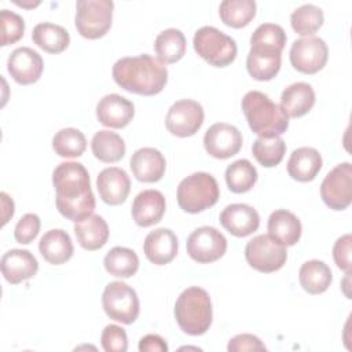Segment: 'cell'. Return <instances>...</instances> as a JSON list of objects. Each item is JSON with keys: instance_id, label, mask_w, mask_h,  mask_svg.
Returning a JSON list of instances; mask_svg holds the SVG:
<instances>
[{"instance_id": "22", "label": "cell", "mask_w": 352, "mask_h": 352, "mask_svg": "<svg viewBox=\"0 0 352 352\" xmlns=\"http://www.w3.org/2000/svg\"><path fill=\"white\" fill-rule=\"evenodd\" d=\"M143 250L148 261L155 265H165L177 254V238L169 228H157L144 238Z\"/></svg>"}, {"instance_id": "45", "label": "cell", "mask_w": 352, "mask_h": 352, "mask_svg": "<svg viewBox=\"0 0 352 352\" xmlns=\"http://www.w3.org/2000/svg\"><path fill=\"white\" fill-rule=\"evenodd\" d=\"M139 351L140 352H166L168 344L158 334H147L140 338Z\"/></svg>"}, {"instance_id": "21", "label": "cell", "mask_w": 352, "mask_h": 352, "mask_svg": "<svg viewBox=\"0 0 352 352\" xmlns=\"http://www.w3.org/2000/svg\"><path fill=\"white\" fill-rule=\"evenodd\" d=\"M1 274L11 285H18L37 274L38 263L36 257L23 249H11L1 257Z\"/></svg>"}, {"instance_id": "3", "label": "cell", "mask_w": 352, "mask_h": 352, "mask_svg": "<svg viewBox=\"0 0 352 352\" xmlns=\"http://www.w3.org/2000/svg\"><path fill=\"white\" fill-rule=\"evenodd\" d=\"M241 106L250 129L258 138L280 136L289 128V117L280 106L260 91H249Z\"/></svg>"}, {"instance_id": "14", "label": "cell", "mask_w": 352, "mask_h": 352, "mask_svg": "<svg viewBox=\"0 0 352 352\" xmlns=\"http://www.w3.org/2000/svg\"><path fill=\"white\" fill-rule=\"evenodd\" d=\"M206 153L217 160H227L239 153L242 135L236 126L227 122H216L208 128L204 136Z\"/></svg>"}, {"instance_id": "42", "label": "cell", "mask_w": 352, "mask_h": 352, "mask_svg": "<svg viewBox=\"0 0 352 352\" xmlns=\"http://www.w3.org/2000/svg\"><path fill=\"white\" fill-rule=\"evenodd\" d=\"M40 226H41V221L37 214H34V213L23 214L18 220L15 230H14L15 241L22 245L30 243L38 235Z\"/></svg>"}, {"instance_id": "26", "label": "cell", "mask_w": 352, "mask_h": 352, "mask_svg": "<svg viewBox=\"0 0 352 352\" xmlns=\"http://www.w3.org/2000/svg\"><path fill=\"white\" fill-rule=\"evenodd\" d=\"M322 169V155L316 148L298 147L287 161V173L297 182H311Z\"/></svg>"}, {"instance_id": "37", "label": "cell", "mask_w": 352, "mask_h": 352, "mask_svg": "<svg viewBox=\"0 0 352 352\" xmlns=\"http://www.w3.org/2000/svg\"><path fill=\"white\" fill-rule=\"evenodd\" d=\"M52 148L59 157L76 158L87 148V139L80 129L63 128L52 138Z\"/></svg>"}, {"instance_id": "2", "label": "cell", "mask_w": 352, "mask_h": 352, "mask_svg": "<svg viewBox=\"0 0 352 352\" xmlns=\"http://www.w3.org/2000/svg\"><path fill=\"white\" fill-rule=\"evenodd\" d=\"M113 78L122 89L151 96L160 94L168 81V69L158 59L148 54L125 56L113 66Z\"/></svg>"}, {"instance_id": "28", "label": "cell", "mask_w": 352, "mask_h": 352, "mask_svg": "<svg viewBox=\"0 0 352 352\" xmlns=\"http://www.w3.org/2000/svg\"><path fill=\"white\" fill-rule=\"evenodd\" d=\"M74 234L81 248L94 252L106 245L109 239V226L102 216L91 214L74 224Z\"/></svg>"}, {"instance_id": "32", "label": "cell", "mask_w": 352, "mask_h": 352, "mask_svg": "<svg viewBox=\"0 0 352 352\" xmlns=\"http://www.w3.org/2000/svg\"><path fill=\"white\" fill-rule=\"evenodd\" d=\"M154 50L164 65L175 63L186 54V37L180 29H165L155 37Z\"/></svg>"}, {"instance_id": "12", "label": "cell", "mask_w": 352, "mask_h": 352, "mask_svg": "<svg viewBox=\"0 0 352 352\" xmlns=\"http://www.w3.org/2000/svg\"><path fill=\"white\" fill-rule=\"evenodd\" d=\"M186 248L188 256L194 261L208 264L224 256L227 250V239L214 227L204 226L190 234Z\"/></svg>"}, {"instance_id": "46", "label": "cell", "mask_w": 352, "mask_h": 352, "mask_svg": "<svg viewBox=\"0 0 352 352\" xmlns=\"http://www.w3.org/2000/svg\"><path fill=\"white\" fill-rule=\"evenodd\" d=\"M0 197H1V205H3V226H4L14 214V201L6 192H1Z\"/></svg>"}, {"instance_id": "6", "label": "cell", "mask_w": 352, "mask_h": 352, "mask_svg": "<svg viewBox=\"0 0 352 352\" xmlns=\"http://www.w3.org/2000/svg\"><path fill=\"white\" fill-rule=\"evenodd\" d=\"M194 50L214 67H226L236 58V43L214 26H202L194 34Z\"/></svg>"}, {"instance_id": "4", "label": "cell", "mask_w": 352, "mask_h": 352, "mask_svg": "<svg viewBox=\"0 0 352 352\" xmlns=\"http://www.w3.org/2000/svg\"><path fill=\"white\" fill-rule=\"evenodd\" d=\"M175 319L186 334H205L213 319L209 293L198 286L183 290L175 302Z\"/></svg>"}, {"instance_id": "15", "label": "cell", "mask_w": 352, "mask_h": 352, "mask_svg": "<svg viewBox=\"0 0 352 352\" xmlns=\"http://www.w3.org/2000/svg\"><path fill=\"white\" fill-rule=\"evenodd\" d=\"M44 62L41 55L30 47L14 50L7 60V70L14 81L21 85L36 82L43 73Z\"/></svg>"}, {"instance_id": "20", "label": "cell", "mask_w": 352, "mask_h": 352, "mask_svg": "<svg viewBox=\"0 0 352 352\" xmlns=\"http://www.w3.org/2000/svg\"><path fill=\"white\" fill-rule=\"evenodd\" d=\"M166 209L165 197L158 190H143L132 202V219L139 227H150L161 221Z\"/></svg>"}, {"instance_id": "5", "label": "cell", "mask_w": 352, "mask_h": 352, "mask_svg": "<svg viewBox=\"0 0 352 352\" xmlns=\"http://www.w3.org/2000/svg\"><path fill=\"white\" fill-rule=\"evenodd\" d=\"M219 197V184L208 172H195L177 186V204L187 213L194 214L212 208Z\"/></svg>"}, {"instance_id": "10", "label": "cell", "mask_w": 352, "mask_h": 352, "mask_svg": "<svg viewBox=\"0 0 352 352\" xmlns=\"http://www.w3.org/2000/svg\"><path fill=\"white\" fill-rule=\"evenodd\" d=\"M320 197L333 210H344L352 202V165H336L320 184Z\"/></svg>"}, {"instance_id": "19", "label": "cell", "mask_w": 352, "mask_h": 352, "mask_svg": "<svg viewBox=\"0 0 352 352\" xmlns=\"http://www.w3.org/2000/svg\"><path fill=\"white\" fill-rule=\"evenodd\" d=\"M129 166L136 180L154 183L162 179L166 169V161L160 150L154 147H142L132 154Z\"/></svg>"}, {"instance_id": "41", "label": "cell", "mask_w": 352, "mask_h": 352, "mask_svg": "<svg viewBox=\"0 0 352 352\" xmlns=\"http://www.w3.org/2000/svg\"><path fill=\"white\" fill-rule=\"evenodd\" d=\"M100 344L106 352H125L128 349L126 333L121 326L107 324L102 331Z\"/></svg>"}, {"instance_id": "44", "label": "cell", "mask_w": 352, "mask_h": 352, "mask_svg": "<svg viewBox=\"0 0 352 352\" xmlns=\"http://www.w3.org/2000/svg\"><path fill=\"white\" fill-rule=\"evenodd\" d=\"M267 346L263 344V341L253 334L242 333L235 337H232L228 341L227 351L230 352H243V351H265Z\"/></svg>"}, {"instance_id": "27", "label": "cell", "mask_w": 352, "mask_h": 352, "mask_svg": "<svg viewBox=\"0 0 352 352\" xmlns=\"http://www.w3.org/2000/svg\"><path fill=\"white\" fill-rule=\"evenodd\" d=\"M268 235L283 246H293L300 241L301 223L294 213L286 209L274 210L268 217Z\"/></svg>"}, {"instance_id": "1", "label": "cell", "mask_w": 352, "mask_h": 352, "mask_svg": "<svg viewBox=\"0 0 352 352\" xmlns=\"http://www.w3.org/2000/svg\"><path fill=\"white\" fill-rule=\"evenodd\" d=\"M52 184L56 191V209L59 213L77 223L94 213L95 195L85 166L80 162H60L52 172Z\"/></svg>"}, {"instance_id": "25", "label": "cell", "mask_w": 352, "mask_h": 352, "mask_svg": "<svg viewBox=\"0 0 352 352\" xmlns=\"http://www.w3.org/2000/svg\"><path fill=\"white\" fill-rule=\"evenodd\" d=\"M38 250L47 263L60 265L72 258L74 246L70 235L66 231L56 228L47 231L40 238Z\"/></svg>"}, {"instance_id": "43", "label": "cell", "mask_w": 352, "mask_h": 352, "mask_svg": "<svg viewBox=\"0 0 352 352\" xmlns=\"http://www.w3.org/2000/svg\"><path fill=\"white\" fill-rule=\"evenodd\" d=\"M351 234L340 236L333 246V258L337 267L345 272H351Z\"/></svg>"}, {"instance_id": "9", "label": "cell", "mask_w": 352, "mask_h": 352, "mask_svg": "<svg viewBox=\"0 0 352 352\" xmlns=\"http://www.w3.org/2000/svg\"><path fill=\"white\" fill-rule=\"evenodd\" d=\"M245 258L248 264L258 272L270 274L280 270L287 258L286 246L270 236L261 234L252 238L245 246Z\"/></svg>"}, {"instance_id": "29", "label": "cell", "mask_w": 352, "mask_h": 352, "mask_svg": "<svg viewBox=\"0 0 352 352\" xmlns=\"http://www.w3.org/2000/svg\"><path fill=\"white\" fill-rule=\"evenodd\" d=\"M298 280L307 293L322 294L329 289L333 280V274L324 261L309 260L300 267Z\"/></svg>"}, {"instance_id": "31", "label": "cell", "mask_w": 352, "mask_h": 352, "mask_svg": "<svg viewBox=\"0 0 352 352\" xmlns=\"http://www.w3.org/2000/svg\"><path fill=\"white\" fill-rule=\"evenodd\" d=\"M91 150L95 158L102 162L111 164L118 162L125 155V143L124 139L111 131L102 129L98 131L91 140Z\"/></svg>"}, {"instance_id": "7", "label": "cell", "mask_w": 352, "mask_h": 352, "mask_svg": "<svg viewBox=\"0 0 352 352\" xmlns=\"http://www.w3.org/2000/svg\"><path fill=\"white\" fill-rule=\"evenodd\" d=\"M114 3L111 0H78L76 3V29L89 40L103 37L111 28Z\"/></svg>"}, {"instance_id": "33", "label": "cell", "mask_w": 352, "mask_h": 352, "mask_svg": "<svg viewBox=\"0 0 352 352\" xmlns=\"http://www.w3.org/2000/svg\"><path fill=\"white\" fill-rule=\"evenodd\" d=\"M103 264L110 275L117 278H131L139 268V257L129 248L114 246L106 253Z\"/></svg>"}, {"instance_id": "8", "label": "cell", "mask_w": 352, "mask_h": 352, "mask_svg": "<svg viewBox=\"0 0 352 352\" xmlns=\"http://www.w3.org/2000/svg\"><path fill=\"white\" fill-rule=\"evenodd\" d=\"M102 305L106 315L120 323H133L140 311V302L136 292L126 283L110 282L102 294Z\"/></svg>"}, {"instance_id": "17", "label": "cell", "mask_w": 352, "mask_h": 352, "mask_svg": "<svg viewBox=\"0 0 352 352\" xmlns=\"http://www.w3.org/2000/svg\"><path fill=\"white\" fill-rule=\"evenodd\" d=\"M96 188L103 202L116 206L125 202L131 190V180L124 169L110 166L99 172L96 177Z\"/></svg>"}, {"instance_id": "38", "label": "cell", "mask_w": 352, "mask_h": 352, "mask_svg": "<svg viewBox=\"0 0 352 352\" xmlns=\"http://www.w3.org/2000/svg\"><path fill=\"white\" fill-rule=\"evenodd\" d=\"M323 11L315 4H302L296 8L290 15V23L296 33L300 36H312L323 25Z\"/></svg>"}, {"instance_id": "24", "label": "cell", "mask_w": 352, "mask_h": 352, "mask_svg": "<svg viewBox=\"0 0 352 352\" xmlns=\"http://www.w3.org/2000/svg\"><path fill=\"white\" fill-rule=\"evenodd\" d=\"M315 104V91L304 81H298L286 87L280 95V109L290 118L305 116Z\"/></svg>"}, {"instance_id": "16", "label": "cell", "mask_w": 352, "mask_h": 352, "mask_svg": "<svg viewBox=\"0 0 352 352\" xmlns=\"http://www.w3.org/2000/svg\"><path fill=\"white\" fill-rule=\"evenodd\" d=\"M133 116V103L118 94L104 95L96 104L98 121L109 128H124L132 121Z\"/></svg>"}, {"instance_id": "23", "label": "cell", "mask_w": 352, "mask_h": 352, "mask_svg": "<svg viewBox=\"0 0 352 352\" xmlns=\"http://www.w3.org/2000/svg\"><path fill=\"white\" fill-rule=\"evenodd\" d=\"M280 51L261 47L250 45V51L246 56V69L250 77L257 81L272 80L280 69Z\"/></svg>"}, {"instance_id": "36", "label": "cell", "mask_w": 352, "mask_h": 352, "mask_svg": "<svg viewBox=\"0 0 352 352\" xmlns=\"http://www.w3.org/2000/svg\"><path fill=\"white\" fill-rule=\"evenodd\" d=\"M252 153L260 165L272 168L279 165L283 160L286 153V143L280 136L257 138L252 146Z\"/></svg>"}, {"instance_id": "13", "label": "cell", "mask_w": 352, "mask_h": 352, "mask_svg": "<svg viewBox=\"0 0 352 352\" xmlns=\"http://www.w3.org/2000/svg\"><path fill=\"white\" fill-rule=\"evenodd\" d=\"M204 109L192 99L175 102L165 117L166 129L177 138H188L198 132L204 124Z\"/></svg>"}, {"instance_id": "39", "label": "cell", "mask_w": 352, "mask_h": 352, "mask_svg": "<svg viewBox=\"0 0 352 352\" xmlns=\"http://www.w3.org/2000/svg\"><path fill=\"white\" fill-rule=\"evenodd\" d=\"M286 33L282 26L276 23H261L256 28L250 37V45H261L283 51L286 44Z\"/></svg>"}, {"instance_id": "30", "label": "cell", "mask_w": 352, "mask_h": 352, "mask_svg": "<svg viewBox=\"0 0 352 352\" xmlns=\"http://www.w3.org/2000/svg\"><path fill=\"white\" fill-rule=\"evenodd\" d=\"M32 40L37 47H40L45 52L59 54L69 47L70 36L69 32L60 25L41 22L34 26Z\"/></svg>"}, {"instance_id": "35", "label": "cell", "mask_w": 352, "mask_h": 352, "mask_svg": "<svg viewBox=\"0 0 352 352\" xmlns=\"http://www.w3.org/2000/svg\"><path fill=\"white\" fill-rule=\"evenodd\" d=\"M226 183L235 194L248 192L257 182V170L248 160H236L226 169Z\"/></svg>"}, {"instance_id": "34", "label": "cell", "mask_w": 352, "mask_h": 352, "mask_svg": "<svg viewBox=\"0 0 352 352\" xmlns=\"http://www.w3.org/2000/svg\"><path fill=\"white\" fill-rule=\"evenodd\" d=\"M219 15L224 25L239 29L254 18L256 3L253 0H224L220 3Z\"/></svg>"}, {"instance_id": "11", "label": "cell", "mask_w": 352, "mask_h": 352, "mask_svg": "<svg viewBox=\"0 0 352 352\" xmlns=\"http://www.w3.org/2000/svg\"><path fill=\"white\" fill-rule=\"evenodd\" d=\"M329 58V48L323 38L309 36L294 40L290 47L292 66L304 74H315L322 70Z\"/></svg>"}, {"instance_id": "18", "label": "cell", "mask_w": 352, "mask_h": 352, "mask_svg": "<svg viewBox=\"0 0 352 352\" xmlns=\"http://www.w3.org/2000/svg\"><path fill=\"white\" fill-rule=\"evenodd\" d=\"M220 224L234 236L243 238L257 231L260 216L250 205L231 204L220 213Z\"/></svg>"}, {"instance_id": "40", "label": "cell", "mask_w": 352, "mask_h": 352, "mask_svg": "<svg viewBox=\"0 0 352 352\" xmlns=\"http://www.w3.org/2000/svg\"><path fill=\"white\" fill-rule=\"evenodd\" d=\"M0 25H1V45H10L21 40L25 32V21L21 15L3 8L0 11Z\"/></svg>"}]
</instances>
